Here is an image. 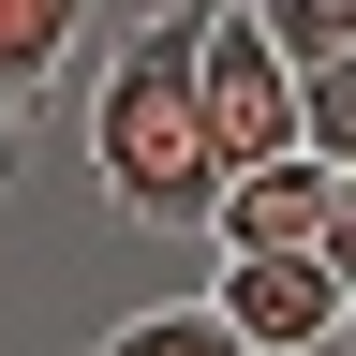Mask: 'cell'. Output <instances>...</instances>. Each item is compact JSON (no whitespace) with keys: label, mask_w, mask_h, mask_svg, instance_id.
Returning a JSON list of instances; mask_svg holds the SVG:
<instances>
[{"label":"cell","mask_w":356,"mask_h":356,"mask_svg":"<svg viewBox=\"0 0 356 356\" xmlns=\"http://www.w3.org/2000/svg\"><path fill=\"white\" fill-rule=\"evenodd\" d=\"M89 178L149 238H222V134H208V0H163L89 74Z\"/></svg>","instance_id":"obj_1"},{"label":"cell","mask_w":356,"mask_h":356,"mask_svg":"<svg viewBox=\"0 0 356 356\" xmlns=\"http://www.w3.org/2000/svg\"><path fill=\"white\" fill-rule=\"evenodd\" d=\"M208 134H222V163H297L312 134H297V60L267 44L252 0H208Z\"/></svg>","instance_id":"obj_2"},{"label":"cell","mask_w":356,"mask_h":356,"mask_svg":"<svg viewBox=\"0 0 356 356\" xmlns=\"http://www.w3.org/2000/svg\"><path fill=\"white\" fill-rule=\"evenodd\" d=\"M222 327H238L252 356H327L341 327H356V297H341V267L327 252H222Z\"/></svg>","instance_id":"obj_3"},{"label":"cell","mask_w":356,"mask_h":356,"mask_svg":"<svg viewBox=\"0 0 356 356\" xmlns=\"http://www.w3.org/2000/svg\"><path fill=\"white\" fill-rule=\"evenodd\" d=\"M327 208H341V163H252L222 178V252H327Z\"/></svg>","instance_id":"obj_4"},{"label":"cell","mask_w":356,"mask_h":356,"mask_svg":"<svg viewBox=\"0 0 356 356\" xmlns=\"http://www.w3.org/2000/svg\"><path fill=\"white\" fill-rule=\"evenodd\" d=\"M89 15H104V0H0V104H15V119L89 60Z\"/></svg>","instance_id":"obj_5"},{"label":"cell","mask_w":356,"mask_h":356,"mask_svg":"<svg viewBox=\"0 0 356 356\" xmlns=\"http://www.w3.org/2000/svg\"><path fill=\"white\" fill-rule=\"evenodd\" d=\"M89 356H252L238 327H222V312L208 297H178V312H134V327H104V341H89Z\"/></svg>","instance_id":"obj_6"},{"label":"cell","mask_w":356,"mask_h":356,"mask_svg":"<svg viewBox=\"0 0 356 356\" xmlns=\"http://www.w3.org/2000/svg\"><path fill=\"white\" fill-rule=\"evenodd\" d=\"M252 15H267V44H282L297 74H341L356 60V0H252Z\"/></svg>","instance_id":"obj_7"},{"label":"cell","mask_w":356,"mask_h":356,"mask_svg":"<svg viewBox=\"0 0 356 356\" xmlns=\"http://www.w3.org/2000/svg\"><path fill=\"white\" fill-rule=\"evenodd\" d=\"M327 267H341V297H356V178H341V208H327Z\"/></svg>","instance_id":"obj_8"},{"label":"cell","mask_w":356,"mask_h":356,"mask_svg":"<svg viewBox=\"0 0 356 356\" xmlns=\"http://www.w3.org/2000/svg\"><path fill=\"white\" fill-rule=\"evenodd\" d=\"M15 178H30V134H15V104H0V193H15Z\"/></svg>","instance_id":"obj_9"},{"label":"cell","mask_w":356,"mask_h":356,"mask_svg":"<svg viewBox=\"0 0 356 356\" xmlns=\"http://www.w3.org/2000/svg\"><path fill=\"white\" fill-rule=\"evenodd\" d=\"M341 356H356V327H341Z\"/></svg>","instance_id":"obj_10"},{"label":"cell","mask_w":356,"mask_h":356,"mask_svg":"<svg viewBox=\"0 0 356 356\" xmlns=\"http://www.w3.org/2000/svg\"><path fill=\"white\" fill-rule=\"evenodd\" d=\"M327 356H341V341H327Z\"/></svg>","instance_id":"obj_11"}]
</instances>
